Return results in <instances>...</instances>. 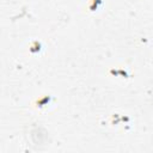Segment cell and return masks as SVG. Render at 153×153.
<instances>
[{
  "label": "cell",
  "mask_w": 153,
  "mask_h": 153,
  "mask_svg": "<svg viewBox=\"0 0 153 153\" xmlns=\"http://www.w3.org/2000/svg\"><path fill=\"white\" fill-rule=\"evenodd\" d=\"M50 100H51V98L48 96H45V97H42V98H39V99H37L35 103H33V105L36 106V108H43V106H45V105H48L49 103H50Z\"/></svg>",
  "instance_id": "cell-1"
},
{
  "label": "cell",
  "mask_w": 153,
  "mask_h": 153,
  "mask_svg": "<svg viewBox=\"0 0 153 153\" xmlns=\"http://www.w3.org/2000/svg\"><path fill=\"white\" fill-rule=\"evenodd\" d=\"M100 5H102V0H88L87 2L88 11H96Z\"/></svg>",
  "instance_id": "cell-2"
},
{
  "label": "cell",
  "mask_w": 153,
  "mask_h": 153,
  "mask_svg": "<svg viewBox=\"0 0 153 153\" xmlns=\"http://www.w3.org/2000/svg\"><path fill=\"white\" fill-rule=\"evenodd\" d=\"M41 43L38 42V41H33L31 44H30V48H29V50H30V53H32V54H35V53H38L39 50H41Z\"/></svg>",
  "instance_id": "cell-3"
}]
</instances>
